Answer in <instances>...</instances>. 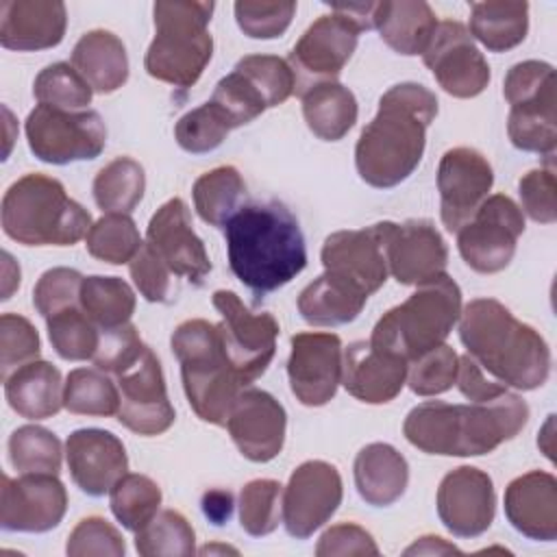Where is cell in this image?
<instances>
[{
	"mask_svg": "<svg viewBox=\"0 0 557 557\" xmlns=\"http://www.w3.org/2000/svg\"><path fill=\"white\" fill-rule=\"evenodd\" d=\"M63 379L57 366L44 359L24 363L4 379L9 407L26 420H46L63 409Z\"/></svg>",
	"mask_w": 557,
	"mask_h": 557,
	"instance_id": "f546056e",
	"label": "cell"
},
{
	"mask_svg": "<svg viewBox=\"0 0 557 557\" xmlns=\"http://www.w3.org/2000/svg\"><path fill=\"white\" fill-rule=\"evenodd\" d=\"M468 33L490 52H507L520 46L529 33V2H474Z\"/></svg>",
	"mask_w": 557,
	"mask_h": 557,
	"instance_id": "e575fe53",
	"label": "cell"
},
{
	"mask_svg": "<svg viewBox=\"0 0 557 557\" xmlns=\"http://www.w3.org/2000/svg\"><path fill=\"white\" fill-rule=\"evenodd\" d=\"M237 26L244 35L252 39H276L281 37L296 13V2L292 0H278V2H265V0H239L233 7Z\"/></svg>",
	"mask_w": 557,
	"mask_h": 557,
	"instance_id": "f907efd6",
	"label": "cell"
},
{
	"mask_svg": "<svg viewBox=\"0 0 557 557\" xmlns=\"http://www.w3.org/2000/svg\"><path fill=\"white\" fill-rule=\"evenodd\" d=\"M213 307L222 315L218 331L224 352L244 387L257 381L274 359L278 322L272 313H252L235 292H213Z\"/></svg>",
	"mask_w": 557,
	"mask_h": 557,
	"instance_id": "8fae6325",
	"label": "cell"
},
{
	"mask_svg": "<svg viewBox=\"0 0 557 557\" xmlns=\"http://www.w3.org/2000/svg\"><path fill=\"white\" fill-rule=\"evenodd\" d=\"M440 87L453 98L479 96L492 78L490 63L472 41L468 28L457 20L437 22L435 33L422 52Z\"/></svg>",
	"mask_w": 557,
	"mask_h": 557,
	"instance_id": "2e32d148",
	"label": "cell"
},
{
	"mask_svg": "<svg viewBox=\"0 0 557 557\" xmlns=\"http://www.w3.org/2000/svg\"><path fill=\"white\" fill-rule=\"evenodd\" d=\"M520 194V211L527 213L533 222L553 224L557 220V178L555 168L548 163L546 168L529 170L518 181Z\"/></svg>",
	"mask_w": 557,
	"mask_h": 557,
	"instance_id": "11a10c76",
	"label": "cell"
},
{
	"mask_svg": "<svg viewBox=\"0 0 557 557\" xmlns=\"http://www.w3.org/2000/svg\"><path fill=\"white\" fill-rule=\"evenodd\" d=\"M9 461L20 474H59L61 440L46 426L24 424L9 437Z\"/></svg>",
	"mask_w": 557,
	"mask_h": 557,
	"instance_id": "60d3db41",
	"label": "cell"
},
{
	"mask_svg": "<svg viewBox=\"0 0 557 557\" xmlns=\"http://www.w3.org/2000/svg\"><path fill=\"white\" fill-rule=\"evenodd\" d=\"M67 511V492L59 474H2L0 524L4 531L46 533L61 524Z\"/></svg>",
	"mask_w": 557,
	"mask_h": 557,
	"instance_id": "ac0fdd59",
	"label": "cell"
},
{
	"mask_svg": "<svg viewBox=\"0 0 557 557\" xmlns=\"http://www.w3.org/2000/svg\"><path fill=\"white\" fill-rule=\"evenodd\" d=\"M194 209L209 226H224L246 202V183L237 168L220 165L196 178Z\"/></svg>",
	"mask_w": 557,
	"mask_h": 557,
	"instance_id": "d590c367",
	"label": "cell"
},
{
	"mask_svg": "<svg viewBox=\"0 0 557 557\" xmlns=\"http://www.w3.org/2000/svg\"><path fill=\"white\" fill-rule=\"evenodd\" d=\"M72 481L87 496H104L128 470V455L117 435L104 429H78L65 442Z\"/></svg>",
	"mask_w": 557,
	"mask_h": 557,
	"instance_id": "d4e9b609",
	"label": "cell"
},
{
	"mask_svg": "<svg viewBox=\"0 0 557 557\" xmlns=\"http://www.w3.org/2000/svg\"><path fill=\"white\" fill-rule=\"evenodd\" d=\"M4 259V289H2V300H9L13 289L20 285V265L13 261L9 252H2Z\"/></svg>",
	"mask_w": 557,
	"mask_h": 557,
	"instance_id": "e7e4bbea",
	"label": "cell"
},
{
	"mask_svg": "<svg viewBox=\"0 0 557 557\" xmlns=\"http://www.w3.org/2000/svg\"><path fill=\"white\" fill-rule=\"evenodd\" d=\"M437 115V98L420 83H398L381 100L372 122L355 146V165L363 183L389 189L420 165L426 128Z\"/></svg>",
	"mask_w": 557,
	"mask_h": 557,
	"instance_id": "6da1fadb",
	"label": "cell"
},
{
	"mask_svg": "<svg viewBox=\"0 0 557 557\" xmlns=\"http://www.w3.org/2000/svg\"><path fill=\"white\" fill-rule=\"evenodd\" d=\"M144 246L135 220L128 213H104L96 220L85 237L87 252L104 263L122 265Z\"/></svg>",
	"mask_w": 557,
	"mask_h": 557,
	"instance_id": "7bdbcfd3",
	"label": "cell"
},
{
	"mask_svg": "<svg viewBox=\"0 0 557 557\" xmlns=\"http://www.w3.org/2000/svg\"><path fill=\"white\" fill-rule=\"evenodd\" d=\"M287 379L296 400L305 407L326 405L342 383L344 346L337 333L305 331L289 339Z\"/></svg>",
	"mask_w": 557,
	"mask_h": 557,
	"instance_id": "e0dca14e",
	"label": "cell"
},
{
	"mask_svg": "<svg viewBox=\"0 0 557 557\" xmlns=\"http://www.w3.org/2000/svg\"><path fill=\"white\" fill-rule=\"evenodd\" d=\"M379 546L374 537L355 522H339L329 527L315 546L318 557L333 555H379Z\"/></svg>",
	"mask_w": 557,
	"mask_h": 557,
	"instance_id": "680465c9",
	"label": "cell"
},
{
	"mask_svg": "<svg viewBox=\"0 0 557 557\" xmlns=\"http://www.w3.org/2000/svg\"><path fill=\"white\" fill-rule=\"evenodd\" d=\"M213 2L159 0L152 7L154 37L146 50V72L178 89L191 87L213 57L209 22Z\"/></svg>",
	"mask_w": 557,
	"mask_h": 557,
	"instance_id": "52a82bcc",
	"label": "cell"
},
{
	"mask_svg": "<svg viewBox=\"0 0 557 557\" xmlns=\"http://www.w3.org/2000/svg\"><path fill=\"white\" fill-rule=\"evenodd\" d=\"M146 242L174 276H183L196 287L209 276L211 259L202 239L194 231L191 215L183 198H170L154 211L148 222Z\"/></svg>",
	"mask_w": 557,
	"mask_h": 557,
	"instance_id": "603a6c76",
	"label": "cell"
},
{
	"mask_svg": "<svg viewBox=\"0 0 557 557\" xmlns=\"http://www.w3.org/2000/svg\"><path fill=\"white\" fill-rule=\"evenodd\" d=\"M459 339L481 370L507 387L531 392L550 374L546 339L494 298H474L461 309Z\"/></svg>",
	"mask_w": 557,
	"mask_h": 557,
	"instance_id": "277c9868",
	"label": "cell"
},
{
	"mask_svg": "<svg viewBox=\"0 0 557 557\" xmlns=\"http://www.w3.org/2000/svg\"><path fill=\"white\" fill-rule=\"evenodd\" d=\"M283 522V485L274 479H255L239 492V524L252 537L270 535Z\"/></svg>",
	"mask_w": 557,
	"mask_h": 557,
	"instance_id": "f6af8a7d",
	"label": "cell"
},
{
	"mask_svg": "<svg viewBox=\"0 0 557 557\" xmlns=\"http://www.w3.org/2000/svg\"><path fill=\"white\" fill-rule=\"evenodd\" d=\"M198 553H200V555H226V553L239 555V550L233 548V546H228V544H207V546L198 548Z\"/></svg>",
	"mask_w": 557,
	"mask_h": 557,
	"instance_id": "03108f58",
	"label": "cell"
},
{
	"mask_svg": "<svg viewBox=\"0 0 557 557\" xmlns=\"http://www.w3.org/2000/svg\"><path fill=\"white\" fill-rule=\"evenodd\" d=\"M117 420L128 431L152 437L165 433L174 424L176 411L168 398L161 361L152 348L146 346L141 357L117 374Z\"/></svg>",
	"mask_w": 557,
	"mask_h": 557,
	"instance_id": "9a60e30c",
	"label": "cell"
},
{
	"mask_svg": "<svg viewBox=\"0 0 557 557\" xmlns=\"http://www.w3.org/2000/svg\"><path fill=\"white\" fill-rule=\"evenodd\" d=\"M83 274L72 268H52L46 270L33 289V305L41 318H50L57 311H63L81 302Z\"/></svg>",
	"mask_w": 557,
	"mask_h": 557,
	"instance_id": "f5cc1de1",
	"label": "cell"
},
{
	"mask_svg": "<svg viewBox=\"0 0 557 557\" xmlns=\"http://www.w3.org/2000/svg\"><path fill=\"white\" fill-rule=\"evenodd\" d=\"M376 7L379 2H348V4H331V11L350 20L359 30H372L376 24Z\"/></svg>",
	"mask_w": 557,
	"mask_h": 557,
	"instance_id": "6125c7cd",
	"label": "cell"
},
{
	"mask_svg": "<svg viewBox=\"0 0 557 557\" xmlns=\"http://www.w3.org/2000/svg\"><path fill=\"white\" fill-rule=\"evenodd\" d=\"M63 407L76 416H117L120 389L107 372L98 368H76L65 379Z\"/></svg>",
	"mask_w": 557,
	"mask_h": 557,
	"instance_id": "f35d334b",
	"label": "cell"
},
{
	"mask_svg": "<svg viewBox=\"0 0 557 557\" xmlns=\"http://www.w3.org/2000/svg\"><path fill=\"white\" fill-rule=\"evenodd\" d=\"M461 555V550L446 542L440 535H424L420 540H416L409 548H405V555Z\"/></svg>",
	"mask_w": 557,
	"mask_h": 557,
	"instance_id": "be15d7a7",
	"label": "cell"
},
{
	"mask_svg": "<svg viewBox=\"0 0 557 557\" xmlns=\"http://www.w3.org/2000/svg\"><path fill=\"white\" fill-rule=\"evenodd\" d=\"M128 270H131V278H133L135 287L148 302H170L174 298V294H176L174 278L176 276L161 261V257L152 250V246L148 242H144L139 252L131 259Z\"/></svg>",
	"mask_w": 557,
	"mask_h": 557,
	"instance_id": "9f6ffc18",
	"label": "cell"
},
{
	"mask_svg": "<svg viewBox=\"0 0 557 557\" xmlns=\"http://www.w3.org/2000/svg\"><path fill=\"white\" fill-rule=\"evenodd\" d=\"M161 487L146 474L126 472L109 492V507L115 520L131 533L146 527L159 511Z\"/></svg>",
	"mask_w": 557,
	"mask_h": 557,
	"instance_id": "ab89813d",
	"label": "cell"
},
{
	"mask_svg": "<svg viewBox=\"0 0 557 557\" xmlns=\"http://www.w3.org/2000/svg\"><path fill=\"white\" fill-rule=\"evenodd\" d=\"M33 94L39 104H48L65 111H83L91 102L94 89L74 70V65L59 61V63L46 65L37 74L33 83Z\"/></svg>",
	"mask_w": 557,
	"mask_h": 557,
	"instance_id": "7dc6e473",
	"label": "cell"
},
{
	"mask_svg": "<svg viewBox=\"0 0 557 557\" xmlns=\"http://www.w3.org/2000/svg\"><path fill=\"white\" fill-rule=\"evenodd\" d=\"M65 553L70 557H85V555H109L122 557L126 553V544L122 533L100 516L83 518L70 533Z\"/></svg>",
	"mask_w": 557,
	"mask_h": 557,
	"instance_id": "db71d44e",
	"label": "cell"
},
{
	"mask_svg": "<svg viewBox=\"0 0 557 557\" xmlns=\"http://www.w3.org/2000/svg\"><path fill=\"white\" fill-rule=\"evenodd\" d=\"M2 231L22 246H74L91 228L89 211L72 200L61 181L30 172L2 196Z\"/></svg>",
	"mask_w": 557,
	"mask_h": 557,
	"instance_id": "5b68a950",
	"label": "cell"
},
{
	"mask_svg": "<svg viewBox=\"0 0 557 557\" xmlns=\"http://www.w3.org/2000/svg\"><path fill=\"white\" fill-rule=\"evenodd\" d=\"M239 70L265 98L268 109L283 104L296 89L294 72L289 63L274 54H248L235 63Z\"/></svg>",
	"mask_w": 557,
	"mask_h": 557,
	"instance_id": "681fc988",
	"label": "cell"
},
{
	"mask_svg": "<svg viewBox=\"0 0 557 557\" xmlns=\"http://www.w3.org/2000/svg\"><path fill=\"white\" fill-rule=\"evenodd\" d=\"M492 185L494 170L479 150L468 146L446 150L437 168L440 215L446 231L457 233L483 205Z\"/></svg>",
	"mask_w": 557,
	"mask_h": 557,
	"instance_id": "d6986e66",
	"label": "cell"
},
{
	"mask_svg": "<svg viewBox=\"0 0 557 557\" xmlns=\"http://www.w3.org/2000/svg\"><path fill=\"white\" fill-rule=\"evenodd\" d=\"M557 81L546 61H520L509 67L503 96L509 102L507 135L524 152L553 157L557 148Z\"/></svg>",
	"mask_w": 557,
	"mask_h": 557,
	"instance_id": "9c48e42d",
	"label": "cell"
},
{
	"mask_svg": "<svg viewBox=\"0 0 557 557\" xmlns=\"http://www.w3.org/2000/svg\"><path fill=\"white\" fill-rule=\"evenodd\" d=\"M389 274L400 285H422L442 274L448 265V248L440 231L426 220L403 224L381 222Z\"/></svg>",
	"mask_w": 557,
	"mask_h": 557,
	"instance_id": "ffe728a7",
	"label": "cell"
},
{
	"mask_svg": "<svg viewBox=\"0 0 557 557\" xmlns=\"http://www.w3.org/2000/svg\"><path fill=\"white\" fill-rule=\"evenodd\" d=\"M344 485L337 468L322 459L302 461L283 487V524L296 540L311 537L342 505Z\"/></svg>",
	"mask_w": 557,
	"mask_h": 557,
	"instance_id": "5bb4252c",
	"label": "cell"
},
{
	"mask_svg": "<svg viewBox=\"0 0 557 557\" xmlns=\"http://www.w3.org/2000/svg\"><path fill=\"white\" fill-rule=\"evenodd\" d=\"M231 272L259 298L285 287L307 265L296 215L278 200L246 202L226 224Z\"/></svg>",
	"mask_w": 557,
	"mask_h": 557,
	"instance_id": "7a4b0ae2",
	"label": "cell"
},
{
	"mask_svg": "<svg viewBox=\"0 0 557 557\" xmlns=\"http://www.w3.org/2000/svg\"><path fill=\"white\" fill-rule=\"evenodd\" d=\"M359 28L344 15L331 11L320 15L296 41L287 63L294 72L296 94L302 96L315 85L333 83L357 50Z\"/></svg>",
	"mask_w": 557,
	"mask_h": 557,
	"instance_id": "4fadbf2b",
	"label": "cell"
},
{
	"mask_svg": "<svg viewBox=\"0 0 557 557\" xmlns=\"http://www.w3.org/2000/svg\"><path fill=\"white\" fill-rule=\"evenodd\" d=\"M435 505L440 522L455 537H479L492 527L496 513L492 476L474 466H459L442 479Z\"/></svg>",
	"mask_w": 557,
	"mask_h": 557,
	"instance_id": "44dd1931",
	"label": "cell"
},
{
	"mask_svg": "<svg viewBox=\"0 0 557 557\" xmlns=\"http://www.w3.org/2000/svg\"><path fill=\"white\" fill-rule=\"evenodd\" d=\"M30 152L52 165L96 159L107 146V126L98 111H65L37 104L24 124Z\"/></svg>",
	"mask_w": 557,
	"mask_h": 557,
	"instance_id": "30bf717a",
	"label": "cell"
},
{
	"mask_svg": "<svg viewBox=\"0 0 557 557\" xmlns=\"http://www.w3.org/2000/svg\"><path fill=\"white\" fill-rule=\"evenodd\" d=\"M48 337L54 352L65 361L94 359L100 344V329L83 311L81 302L46 318Z\"/></svg>",
	"mask_w": 557,
	"mask_h": 557,
	"instance_id": "ee69618b",
	"label": "cell"
},
{
	"mask_svg": "<svg viewBox=\"0 0 557 557\" xmlns=\"http://www.w3.org/2000/svg\"><path fill=\"white\" fill-rule=\"evenodd\" d=\"M455 385L472 403L492 400V398L507 392V385L485 379L481 366L470 355L459 357V372H457V383Z\"/></svg>",
	"mask_w": 557,
	"mask_h": 557,
	"instance_id": "91938a15",
	"label": "cell"
},
{
	"mask_svg": "<svg viewBox=\"0 0 557 557\" xmlns=\"http://www.w3.org/2000/svg\"><path fill=\"white\" fill-rule=\"evenodd\" d=\"M300 98L307 128L322 141H339L357 122V98L337 81L315 85Z\"/></svg>",
	"mask_w": 557,
	"mask_h": 557,
	"instance_id": "836d02e7",
	"label": "cell"
},
{
	"mask_svg": "<svg viewBox=\"0 0 557 557\" xmlns=\"http://www.w3.org/2000/svg\"><path fill=\"white\" fill-rule=\"evenodd\" d=\"M437 17L431 4L422 0H383L376 7V24L381 39L398 54H422L435 33Z\"/></svg>",
	"mask_w": 557,
	"mask_h": 557,
	"instance_id": "d6a6232c",
	"label": "cell"
},
{
	"mask_svg": "<svg viewBox=\"0 0 557 557\" xmlns=\"http://www.w3.org/2000/svg\"><path fill=\"white\" fill-rule=\"evenodd\" d=\"M352 476L359 496L368 505L389 507L407 490L409 463L392 444L372 442L357 453Z\"/></svg>",
	"mask_w": 557,
	"mask_h": 557,
	"instance_id": "f1b7e54d",
	"label": "cell"
},
{
	"mask_svg": "<svg viewBox=\"0 0 557 557\" xmlns=\"http://www.w3.org/2000/svg\"><path fill=\"white\" fill-rule=\"evenodd\" d=\"M505 516L529 540L557 537V479L544 470L516 476L505 490Z\"/></svg>",
	"mask_w": 557,
	"mask_h": 557,
	"instance_id": "83f0119b",
	"label": "cell"
},
{
	"mask_svg": "<svg viewBox=\"0 0 557 557\" xmlns=\"http://www.w3.org/2000/svg\"><path fill=\"white\" fill-rule=\"evenodd\" d=\"M72 65L96 94H113L128 78L126 46L104 28L89 30L76 41Z\"/></svg>",
	"mask_w": 557,
	"mask_h": 557,
	"instance_id": "4dcf8cb0",
	"label": "cell"
},
{
	"mask_svg": "<svg viewBox=\"0 0 557 557\" xmlns=\"http://www.w3.org/2000/svg\"><path fill=\"white\" fill-rule=\"evenodd\" d=\"M461 313V289L442 274L418 289L400 305L385 311L372 329L374 348L398 355L407 363L446 342Z\"/></svg>",
	"mask_w": 557,
	"mask_h": 557,
	"instance_id": "ba28073f",
	"label": "cell"
},
{
	"mask_svg": "<svg viewBox=\"0 0 557 557\" xmlns=\"http://www.w3.org/2000/svg\"><path fill=\"white\" fill-rule=\"evenodd\" d=\"M407 361L370 342H352L344 348L342 385L350 396L368 405L394 400L407 383Z\"/></svg>",
	"mask_w": 557,
	"mask_h": 557,
	"instance_id": "484cf974",
	"label": "cell"
},
{
	"mask_svg": "<svg viewBox=\"0 0 557 557\" xmlns=\"http://www.w3.org/2000/svg\"><path fill=\"white\" fill-rule=\"evenodd\" d=\"M368 298L355 283L324 270L300 292L298 311L313 326H339L357 320Z\"/></svg>",
	"mask_w": 557,
	"mask_h": 557,
	"instance_id": "1f68e13d",
	"label": "cell"
},
{
	"mask_svg": "<svg viewBox=\"0 0 557 557\" xmlns=\"http://www.w3.org/2000/svg\"><path fill=\"white\" fill-rule=\"evenodd\" d=\"M141 557H189L196 553V533L181 511L163 509L135 533Z\"/></svg>",
	"mask_w": 557,
	"mask_h": 557,
	"instance_id": "b9f144b4",
	"label": "cell"
},
{
	"mask_svg": "<svg viewBox=\"0 0 557 557\" xmlns=\"http://www.w3.org/2000/svg\"><path fill=\"white\" fill-rule=\"evenodd\" d=\"M320 259L326 272L355 283L368 296L379 292L389 276L381 222L331 233L322 244Z\"/></svg>",
	"mask_w": 557,
	"mask_h": 557,
	"instance_id": "cb8c5ba5",
	"label": "cell"
},
{
	"mask_svg": "<svg viewBox=\"0 0 557 557\" xmlns=\"http://www.w3.org/2000/svg\"><path fill=\"white\" fill-rule=\"evenodd\" d=\"M96 205L107 213H128L141 202L146 191V172L139 161L117 157L109 161L91 185Z\"/></svg>",
	"mask_w": 557,
	"mask_h": 557,
	"instance_id": "74e56055",
	"label": "cell"
},
{
	"mask_svg": "<svg viewBox=\"0 0 557 557\" xmlns=\"http://www.w3.org/2000/svg\"><path fill=\"white\" fill-rule=\"evenodd\" d=\"M144 350H146V344L141 342L135 324L128 322L115 329L100 331V344L91 361L98 370L117 376L128 366H133Z\"/></svg>",
	"mask_w": 557,
	"mask_h": 557,
	"instance_id": "6f0895ef",
	"label": "cell"
},
{
	"mask_svg": "<svg viewBox=\"0 0 557 557\" xmlns=\"http://www.w3.org/2000/svg\"><path fill=\"white\" fill-rule=\"evenodd\" d=\"M81 307L100 329L128 324L135 313V292L120 276H85L81 285Z\"/></svg>",
	"mask_w": 557,
	"mask_h": 557,
	"instance_id": "8d00e7d4",
	"label": "cell"
},
{
	"mask_svg": "<svg viewBox=\"0 0 557 557\" xmlns=\"http://www.w3.org/2000/svg\"><path fill=\"white\" fill-rule=\"evenodd\" d=\"M226 429L248 461L268 463L283 450L287 413L270 392L244 387L231 407Z\"/></svg>",
	"mask_w": 557,
	"mask_h": 557,
	"instance_id": "7402d4cb",
	"label": "cell"
},
{
	"mask_svg": "<svg viewBox=\"0 0 557 557\" xmlns=\"http://www.w3.org/2000/svg\"><path fill=\"white\" fill-rule=\"evenodd\" d=\"M233 131L226 113L211 100L187 111L174 126L176 144L191 154H205L222 146L226 135Z\"/></svg>",
	"mask_w": 557,
	"mask_h": 557,
	"instance_id": "bcb514c9",
	"label": "cell"
},
{
	"mask_svg": "<svg viewBox=\"0 0 557 557\" xmlns=\"http://www.w3.org/2000/svg\"><path fill=\"white\" fill-rule=\"evenodd\" d=\"M202 513L205 518L215 524V527H222L231 520L233 516V507H235V500H233V494L228 490H209L202 494Z\"/></svg>",
	"mask_w": 557,
	"mask_h": 557,
	"instance_id": "94428289",
	"label": "cell"
},
{
	"mask_svg": "<svg viewBox=\"0 0 557 557\" xmlns=\"http://www.w3.org/2000/svg\"><path fill=\"white\" fill-rule=\"evenodd\" d=\"M170 346L181 363V379L191 411L209 424L226 426L237 394L244 389L233 370L218 324L202 318L181 322Z\"/></svg>",
	"mask_w": 557,
	"mask_h": 557,
	"instance_id": "8992f818",
	"label": "cell"
},
{
	"mask_svg": "<svg viewBox=\"0 0 557 557\" xmlns=\"http://www.w3.org/2000/svg\"><path fill=\"white\" fill-rule=\"evenodd\" d=\"M459 355L448 344L420 355L407 366V385L418 396H437L457 383Z\"/></svg>",
	"mask_w": 557,
	"mask_h": 557,
	"instance_id": "c3c4849f",
	"label": "cell"
},
{
	"mask_svg": "<svg viewBox=\"0 0 557 557\" xmlns=\"http://www.w3.org/2000/svg\"><path fill=\"white\" fill-rule=\"evenodd\" d=\"M41 342L37 329L20 313L0 315V376L2 381L22 368L39 359Z\"/></svg>",
	"mask_w": 557,
	"mask_h": 557,
	"instance_id": "816d5d0a",
	"label": "cell"
},
{
	"mask_svg": "<svg viewBox=\"0 0 557 557\" xmlns=\"http://www.w3.org/2000/svg\"><path fill=\"white\" fill-rule=\"evenodd\" d=\"M527 422L529 405L507 389L492 400H470L468 405L422 403L407 413L403 433L426 455L479 457L513 440Z\"/></svg>",
	"mask_w": 557,
	"mask_h": 557,
	"instance_id": "3957f363",
	"label": "cell"
},
{
	"mask_svg": "<svg viewBox=\"0 0 557 557\" xmlns=\"http://www.w3.org/2000/svg\"><path fill=\"white\" fill-rule=\"evenodd\" d=\"M524 233V213L505 194L483 200L476 213L457 231V250L468 268L479 274L505 270Z\"/></svg>",
	"mask_w": 557,
	"mask_h": 557,
	"instance_id": "7c38bea8",
	"label": "cell"
},
{
	"mask_svg": "<svg viewBox=\"0 0 557 557\" xmlns=\"http://www.w3.org/2000/svg\"><path fill=\"white\" fill-rule=\"evenodd\" d=\"M67 11L61 0H2L0 44L7 50H48L63 41Z\"/></svg>",
	"mask_w": 557,
	"mask_h": 557,
	"instance_id": "4316f807",
	"label": "cell"
}]
</instances>
